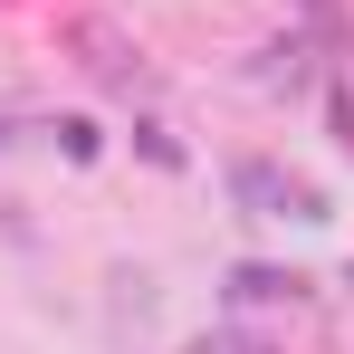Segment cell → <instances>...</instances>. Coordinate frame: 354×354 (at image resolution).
Instances as JSON below:
<instances>
[{
	"label": "cell",
	"mask_w": 354,
	"mask_h": 354,
	"mask_svg": "<svg viewBox=\"0 0 354 354\" xmlns=\"http://www.w3.org/2000/svg\"><path fill=\"white\" fill-rule=\"evenodd\" d=\"M230 192L249 211H288V221H316V211H326V201H316L306 182H288L278 163H230Z\"/></svg>",
	"instance_id": "obj_1"
},
{
	"label": "cell",
	"mask_w": 354,
	"mask_h": 354,
	"mask_svg": "<svg viewBox=\"0 0 354 354\" xmlns=\"http://www.w3.org/2000/svg\"><path fill=\"white\" fill-rule=\"evenodd\" d=\"M77 48H86V67H96L106 86H144V58L124 48V39L106 29V19H77Z\"/></svg>",
	"instance_id": "obj_2"
},
{
	"label": "cell",
	"mask_w": 354,
	"mask_h": 354,
	"mask_svg": "<svg viewBox=\"0 0 354 354\" xmlns=\"http://www.w3.org/2000/svg\"><path fill=\"white\" fill-rule=\"evenodd\" d=\"M335 134H345V144H354V96H335Z\"/></svg>",
	"instance_id": "obj_4"
},
{
	"label": "cell",
	"mask_w": 354,
	"mask_h": 354,
	"mask_svg": "<svg viewBox=\"0 0 354 354\" xmlns=\"http://www.w3.org/2000/svg\"><path fill=\"white\" fill-rule=\"evenodd\" d=\"M230 288L249 297V306H268V297H297V288H306V278H288V268H239Z\"/></svg>",
	"instance_id": "obj_3"
}]
</instances>
